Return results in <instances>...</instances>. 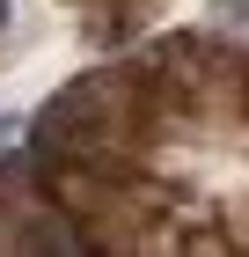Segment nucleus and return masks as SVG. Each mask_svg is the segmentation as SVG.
I'll use <instances>...</instances> for the list:
<instances>
[{"instance_id": "obj_2", "label": "nucleus", "mask_w": 249, "mask_h": 257, "mask_svg": "<svg viewBox=\"0 0 249 257\" xmlns=\"http://www.w3.org/2000/svg\"><path fill=\"white\" fill-rule=\"evenodd\" d=\"M15 133H22V118H8V110H0V147H8Z\"/></svg>"}, {"instance_id": "obj_4", "label": "nucleus", "mask_w": 249, "mask_h": 257, "mask_svg": "<svg viewBox=\"0 0 249 257\" xmlns=\"http://www.w3.org/2000/svg\"><path fill=\"white\" fill-rule=\"evenodd\" d=\"M0 22H8V0H0Z\"/></svg>"}, {"instance_id": "obj_3", "label": "nucleus", "mask_w": 249, "mask_h": 257, "mask_svg": "<svg viewBox=\"0 0 249 257\" xmlns=\"http://www.w3.org/2000/svg\"><path fill=\"white\" fill-rule=\"evenodd\" d=\"M81 8H117V0H81ZM139 8H147V0H139Z\"/></svg>"}, {"instance_id": "obj_1", "label": "nucleus", "mask_w": 249, "mask_h": 257, "mask_svg": "<svg viewBox=\"0 0 249 257\" xmlns=\"http://www.w3.org/2000/svg\"><path fill=\"white\" fill-rule=\"evenodd\" d=\"M212 15H220V37H242V15H249V0H212Z\"/></svg>"}]
</instances>
